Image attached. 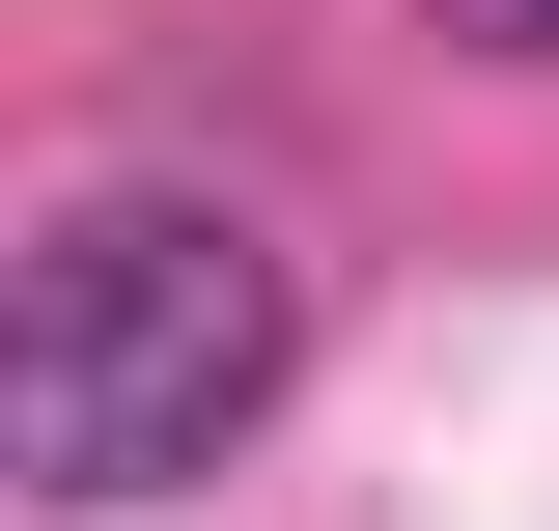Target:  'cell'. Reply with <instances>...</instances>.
<instances>
[{"label":"cell","instance_id":"obj_1","mask_svg":"<svg viewBox=\"0 0 559 531\" xmlns=\"http://www.w3.org/2000/svg\"><path fill=\"white\" fill-rule=\"evenodd\" d=\"M280 364H308V252L224 168H84L28 224V308H0V448H28V504L112 531V504H197L280 420Z\"/></svg>","mask_w":559,"mask_h":531},{"label":"cell","instance_id":"obj_2","mask_svg":"<svg viewBox=\"0 0 559 531\" xmlns=\"http://www.w3.org/2000/svg\"><path fill=\"white\" fill-rule=\"evenodd\" d=\"M419 28H448V57H532V84H559V0H419Z\"/></svg>","mask_w":559,"mask_h":531}]
</instances>
